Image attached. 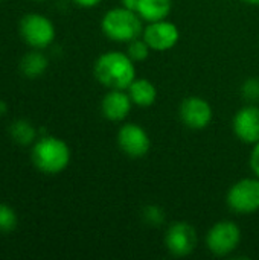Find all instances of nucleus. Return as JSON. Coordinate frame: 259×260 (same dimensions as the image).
Returning <instances> with one entry per match:
<instances>
[{"label": "nucleus", "mask_w": 259, "mask_h": 260, "mask_svg": "<svg viewBox=\"0 0 259 260\" xmlns=\"http://www.w3.org/2000/svg\"><path fill=\"white\" fill-rule=\"evenodd\" d=\"M226 203L238 215H252L259 210V178H243L227 192Z\"/></svg>", "instance_id": "obj_6"}, {"label": "nucleus", "mask_w": 259, "mask_h": 260, "mask_svg": "<svg viewBox=\"0 0 259 260\" xmlns=\"http://www.w3.org/2000/svg\"><path fill=\"white\" fill-rule=\"evenodd\" d=\"M70 148L69 145L53 136H43L40 137L31 152V160L34 166L46 174V175H56L63 172L70 163Z\"/></svg>", "instance_id": "obj_2"}, {"label": "nucleus", "mask_w": 259, "mask_h": 260, "mask_svg": "<svg viewBox=\"0 0 259 260\" xmlns=\"http://www.w3.org/2000/svg\"><path fill=\"white\" fill-rule=\"evenodd\" d=\"M118 146L125 155L140 158L150 152L151 140L148 133L140 125L125 123L118 131Z\"/></svg>", "instance_id": "obj_8"}, {"label": "nucleus", "mask_w": 259, "mask_h": 260, "mask_svg": "<svg viewBox=\"0 0 259 260\" xmlns=\"http://www.w3.org/2000/svg\"><path fill=\"white\" fill-rule=\"evenodd\" d=\"M47 66H49V61L47 58L38 52V50H34V52H27L21 59H20V72L29 78V79H37L40 78L46 70H47Z\"/></svg>", "instance_id": "obj_15"}, {"label": "nucleus", "mask_w": 259, "mask_h": 260, "mask_svg": "<svg viewBox=\"0 0 259 260\" xmlns=\"http://www.w3.org/2000/svg\"><path fill=\"white\" fill-rule=\"evenodd\" d=\"M93 73L104 87L110 90H127L136 79V66L128 53L110 50L96 59Z\"/></svg>", "instance_id": "obj_1"}, {"label": "nucleus", "mask_w": 259, "mask_h": 260, "mask_svg": "<svg viewBox=\"0 0 259 260\" xmlns=\"http://www.w3.org/2000/svg\"><path fill=\"white\" fill-rule=\"evenodd\" d=\"M243 2H246V3H249V5H255V6H259V0H243Z\"/></svg>", "instance_id": "obj_25"}, {"label": "nucleus", "mask_w": 259, "mask_h": 260, "mask_svg": "<svg viewBox=\"0 0 259 260\" xmlns=\"http://www.w3.org/2000/svg\"><path fill=\"white\" fill-rule=\"evenodd\" d=\"M143 219H145L147 224L157 227V225L163 224L165 215H163V210L160 207H157V206H148V207L143 209Z\"/></svg>", "instance_id": "obj_20"}, {"label": "nucleus", "mask_w": 259, "mask_h": 260, "mask_svg": "<svg viewBox=\"0 0 259 260\" xmlns=\"http://www.w3.org/2000/svg\"><path fill=\"white\" fill-rule=\"evenodd\" d=\"M9 134L12 137V140L18 145H31L35 142L37 139V129L34 128V125L24 119H18L15 122H12L11 128H9Z\"/></svg>", "instance_id": "obj_16"}, {"label": "nucleus", "mask_w": 259, "mask_h": 260, "mask_svg": "<svg viewBox=\"0 0 259 260\" xmlns=\"http://www.w3.org/2000/svg\"><path fill=\"white\" fill-rule=\"evenodd\" d=\"M101 29L108 40L116 43H130L143 32L140 15L124 6L107 11L102 17Z\"/></svg>", "instance_id": "obj_3"}, {"label": "nucleus", "mask_w": 259, "mask_h": 260, "mask_svg": "<svg viewBox=\"0 0 259 260\" xmlns=\"http://www.w3.org/2000/svg\"><path fill=\"white\" fill-rule=\"evenodd\" d=\"M17 213L8 204L0 203V233H11L17 227Z\"/></svg>", "instance_id": "obj_17"}, {"label": "nucleus", "mask_w": 259, "mask_h": 260, "mask_svg": "<svg viewBox=\"0 0 259 260\" xmlns=\"http://www.w3.org/2000/svg\"><path fill=\"white\" fill-rule=\"evenodd\" d=\"M121 3H122V6H124V8H128V9H131V11H136V12H137V8H139L140 0H121Z\"/></svg>", "instance_id": "obj_23"}, {"label": "nucleus", "mask_w": 259, "mask_h": 260, "mask_svg": "<svg viewBox=\"0 0 259 260\" xmlns=\"http://www.w3.org/2000/svg\"><path fill=\"white\" fill-rule=\"evenodd\" d=\"M250 169L259 178V142L253 145V149L250 154Z\"/></svg>", "instance_id": "obj_21"}, {"label": "nucleus", "mask_w": 259, "mask_h": 260, "mask_svg": "<svg viewBox=\"0 0 259 260\" xmlns=\"http://www.w3.org/2000/svg\"><path fill=\"white\" fill-rule=\"evenodd\" d=\"M241 242V230L234 221L215 222L206 235L208 250L218 257L234 253Z\"/></svg>", "instance_id": "obj_5"}, {"label": "nucleus", "mask_w": 259, "mask_h": 260, "mask_svg": "<svg viewBox=\"0 0 259 260\" xmlns=\"http://www.w3.org/2000/svg\"><path fill=\"white\" fill-rule=\"evenodd\" d=\"M241 96L243 99L255 104L259 101V78H249L241 85Z\"/></svg>", "instance_id": "obj_19"}, {"label": "nucleus", "mask_w": 259, "mask_h": 260, "mask_svg": "<svg viewBox=\"0 0 259 260\" xmlns=\"http://www.w3.org/2000/svg\"><path fill=\"white\" fill-rule=\"evenodd\" d=\"M172 11V0H140L137 14L142 20L153 23L166 20Z\"/></svg>", "instance_id": "obj_14"}, {"label": "nucleus", "mask_w": 259, "mask_h": 260, "mask_svg": "<svg viewBox=\"0 0 259 260\" xmlns=\"http://www.w3.org/2000/svg\"><path fill=\"white\" fill-rule=\"evenodd\" d=\"M179 114L185 126L194 131H200L212 122L214 111L206 99L198 96H189L180 104Z\"/></svg>", "instance_id": "obj_10"}, {"label": "nucleus", "mask_w": 259, "mask_h": 260, "mask_svg": "<svg viewBox=\"0 0 259 260\" xmlns=\"http://www.w3.org/2000/svg\"><path fill=\"white\" fill-rule=\"evenodd\" d=\"M127 90L133 104L137 107L147 108V107L154 105V102L157 101V88L148 79L136 78Z\"/></svg>", "instance_id": "obj_13"}, {"label": "nucleus", "mask_w": 259, "mask_h": 260, "mask_svg": "<svg viewBox=\"0 0 259 260\" xmlns=\"http://www.w3.org/2000/svg\"><path fill=\"white\" fill-rule=\"evenodd\" d=\"M23 41L34 49H44L55 40V26L43 14H26L18 24Z\"/></svg>", "instance_id": "obj_4"}, {"label": "nucleus", "mask_w": 259, "mask_h": 260, "mask_svg": "<svg viewBox=\"0 0 259 260\" xmlns=\"http://www.w3.org/2000/svg\"><path fill=\"white\" fill-rule=\"evenodd\" d=\"M6 111H8V105L3 101H0V116H3Z\"/></svg>", "instance_id": "obj_24"}, {"label": "nucleus", "mask_w": 259, "mask_h": 260, "mask_svg": "<svg viewBox=\"0 0 259 260\" xmlns=\"http://www.w3.org/2000/svg\"><path fill=\"white\" fill-rule=\"evenodd\" d=\"M150 46L145 43V40H133L128 43V49H127V53L128 56L134 61V62H139V61H145L148 56H150Z\"/></svg>", "instance_id": "obj_18"}, {"label": "nucleus", "mask_w": 259, "mask_h": 260, "mask_svg": "<svg viewBox=\"0 0 259 260\" xmlns=\"http://www.w3.org/2000/svg\"><path fill=\"white\" fill-rule=\"evenodd\" d=\"M142 38L145 43L150 46L151 50L157 52H165L172 49L179 40H180V30L177 24L168 20H160V21H153L148 23L147 27H143Z\"/></svg>", "instance_id": "obj_9"}, {"label": "nucleus", "mask_w": 259, "mask_h": 260, "mask_svg": "<svg viewBox=\"0 0 259 260\" xmlns=\"http://www.w3.org/2000/svg\"><path fill=\"white\" fill-rule=\"evenodd\" d=\"M78 6L81 8H95L96 5H99L102 0H73Z\"/></svg>", "instance_id": "obj_22"}, {"label": "nucleus", "mask_w": 259, "mask_h": 260, "mask_svg": "<svg viewBox=\"0 0 259 260\" xmlns=\"http://www.w3.org/2000/svg\"><path fill=\"white\" fill-rule=\"evenodd\" d=\"M133 107V101L124 90H110L101 102L102 116L111 122H122L128 117Z\"/></svg>", "instance_id": "obj_12"}, {"label": "nucleus", "mask_w": 259, "mask_h": 260, "mask_svg": "<svg viewBox=\"0 0 259 260\" xmlns=\"http://www.w3.org/2000/svg\"><path fill=\"white\" fill-rule=\"evenodd\" d=\"M165 245L169 254L176 257H186L194 253L197 247V232L191 224L185 221L174 222L166 230Z\"/></svg>", "instance_id": "obj_7"}, {"label": "nucleus", "mask_w": 259, "mask_h": 260, "mask_svg": "<svg viewBox=\"0 0 259 260\" xmlns=\"http://www.w3.org/2000/svg\"><path fill=\"white\" fill-rule=\"evenodd\" d=\"M235 136L247 145H255L259 142V107L250 104L237 111L234 122Z\"/></svg>", "instance_id": "obj_11"}]
</instances>
